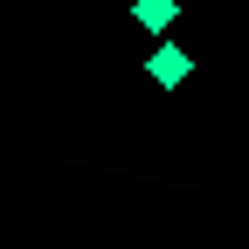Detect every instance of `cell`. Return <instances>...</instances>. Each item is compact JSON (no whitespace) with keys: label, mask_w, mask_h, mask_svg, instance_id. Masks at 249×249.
Instances as JSON below:
<instances>
[{"label":"cell","mask_w":249,"mask_h":249,"mask_svg":"<svg viewBox=\"0 0 249 249\" xmlns=\"http://www.w3.org/2000/svg\"><path fill=\"white\" fill-rule=\"evenodd\" d=\"M132 14H139V28H166L173 21V0H139Z\"/></svg>","instance_id":"7a4b0ae2"},{"label":"cell","mask_w":249,"mask_h":249,"mask_svg":"<svg viewBox=\"0 0 249 249\" xmlns=\"http://www.w3.org/2000/svg\"><path fill=\"white\" fill-rule=\"evenodd\" d=\"M180 76H187V49H152V83H166V90H173Z\"/></svg>","instance_id":"6da1fadb"}]
</instances>
